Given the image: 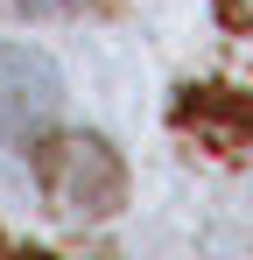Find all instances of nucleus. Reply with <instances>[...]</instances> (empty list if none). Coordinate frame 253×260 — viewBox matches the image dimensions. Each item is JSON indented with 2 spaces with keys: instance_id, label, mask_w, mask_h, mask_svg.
<instances>
[{
  "instance_id": "obj_1",
  "label": "nucleus",
  "mask_w": 253,
  "mask_h": 260,
  "mask_svg": "<svg viewBox=\"0 0 253 260\" xmlns=\"http://www.w3.org/2000/svg\"><path fill=\"white\" fill-rule=\"evenodd\" d=\"M28 169H36L42 204L71 225H99L126 204V162L113 155L106 134H49L28 141Z\"/></svg>"
},
{
  "instance_id": "obj_2",
  "label": "nucleus",
  "mask_w": 253,
  "mask_h": 260,
  "mask_svg": "<svg viewBox=\"0 0 253 260\" xmlns=\"http://www.w3.org/2000/svg\"><path fill=\"white\" fill-rule=\"evenodd\" d=\"M64 106V71L28 43H0V148H28Z\"/></svg>"
},
{
  "instance_id": "obj_3",
  "label": "nucleus",
  "mask_w": 253,
  "mask_h": 260,
  "mask_svg": "<svg viewBox=\"0 0 253 260\" xmlns=\"http://www.w3.org/2000/svg\"><path fill=\"white\" fill-rule=\"evenodd\" d=\"M169 120L197 148H211L218 162H246V148H253V106L239 85H190L169 106Z\"/></svg>"
},
{
  "instance_id": "obj_4",
  "label": "nucleus",
  "mask_w": 253,
  "mask_h": 260,
  "mask_svg": "<svg viewBox=\"0 0 253 260\" xmlns=\"http://www.w3.org/2000/svg\"><path fill=\"white\" fill-rule=\"evenodd\" d=\"M211 7H218V21H225L232 36H239V28H253V0H211Z\"/></svg>"
},
{
  "instance_id": "obj_5",
  "label": "nucleus",
  "mask_w": 253,
  "mask_h": 260,
  "mask_svg": "<svg viewBox=\"0 0 253 260\" xmlns=\"http://www.w3.org/2000/svg\"><path fill=\"white\" fill-rule=\"evenodd\" d=\"M14 7H21V14H71L78 0H14Z\"/></svg>"
}]
</instances>
